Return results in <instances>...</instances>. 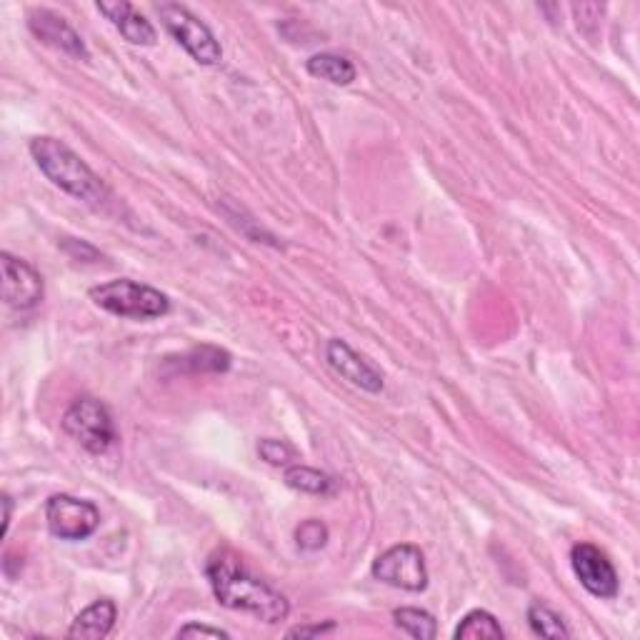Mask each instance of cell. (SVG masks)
<instances>
[{"instance_id":"obj_23","label":"cell","mask_w":640,"mask_h":640,"mask_svg":"<svg viewBox=\"0 0 640 640\" xmlns=\"http://www.w3.org/2000/svg\"><path fill=\"white\" fill-rule=\"evenodd\" d=\"M335 623L333 620H326V623H313V626H296L288 630V638H318V636H326V633H333Z\"/></svg>"},{"instance_id":"obj_16","label":"cell","mask_w":640,"mask_h":640,"mask_svg":"<svg viewBox=\"0 0 640 640\" xmlns=\"http://www.w3.org/2000/svg\"><path fill=\"white\" fill-rule=\"evenodd\" d=\"M458 640H503L505 633L493 614L488 610H470L456 628Z\"/></svg>"},{"instance_id":"obj_4","label":"cell","mask_w":640,"mask_h":640,"mask_svg":"<svg viewBox=\"0 0 640 640\" xmlns=\"http://www.w3.org/2000/svg\"><path fill=\"white\" fill-rule=\"evenodd\" d=\"M63 430L88 454L100 456L116 444V426L110 410L96 398H78L63 416Z\"/></svg>"},{"instance_id":"obj_12","label":"cell","mask_w":640,"mask_h":640,"mask_svg":"<svg viewBox=\"0 0 640 640\" xmlns=\"http://www.w3.org/2000/svg\"><path fill=\"white\" fill-rule=\"evenodd\" d=\"M98 13H103L108 21L118 28V33L134 45H156V28L150 25L143 13L136 11L134 3L128 0H103L98 3Z\"/></svg>"},{"instance_id":"obj_2","label":"cell","mask_w":640,"mask_h":640,"mask_svg":"<svg viewBox=\"0 0 640 640\" xmlns=\"http://www.w3.org/2000/svg\"><path fill=\"white\" fill-rule=\"evenodd\" d=\"M31 156L35 166L41 168V173L53 185H58L63 193L96 205L108 198V188L103 183V178L73 148L65 146L63 140L51 136L33 138Z\"/></svg>"},{"instance_id":"obj_24","label":"cell","mask_w":640,"mask_h":640,"mask_svg":"<svg viewBox=\"0 0 640 640\" xmlns=\"http://www.w3.org/2000/svg\"><path fill=\"white\" fill-rule=\"evenodd\" d=\"M3 535H8V529H11V511H13V505H11V498L3 495Z\"/></svg>"},{"instance_id":"obj_7","label":"cell","mask_w":640,"mask_h":640,"mask_svg":"<svg viewBox=\"0 0 640 640\" xmlns=\"http://www.w3.org/2000/svg\"><path fill=\"white\" fill-rule=\"evenodd\" d=\"M373 578L385 583V586L420 593L428 588V568L426 558L418 545L401 543L381 553L373 563Z\"/></svg>"},{"instance_id":"obj_9","label":"cell","mask_w":640,"mask_h":640,"mask_svg":"<svg viewBox=\"0 0 640 640\" xmlns=\"http://www.w3.org/2000/svg\"><path fill=\"white\" fill-rule=\"evenodd\" d=\"M0 268H3V300L8 308L31 310L43 300V278L25 260L0 253Z\"/></svg>"},{"instance_id":"obj_18","label":"cell","mask_w":640,"mask_h":640,"mask_svg":"<svg viewBox=\"0 0 640 640\" xmlns=\"http://www.w3.org/2000/svg\"><path fill=\"white\" fill-rule=\"evenodd\" d=\"M181 365L188 371H211V373H225L231 369V355L221 351V348H213V345H203V348H195L188 355L181 358Z\"/></svg>"},{"instance_id":"obj_8","label":"cell","mask_w":640,"mask_h":640,"mask_svg":"<svg viewBox=\"0 0 640 640\" xmlns=\"http://www.w3.org/2000/svg\"><path fill=\"white\" fill-rule=\"evenodd\" d=\"M573 570L590 596L596 598H616L618 596V573L608 555L596 548L593 543H578L570 551Z\"/></svg>"},{"instance_id":"obj_20","label":"cell","mask_w":640,"mask_h":640,"mask_svg":"<svg viewBox=\"0 0 640 640\" xmlns=\"http://www.w3.org/2000/svg\"><path fill=\"white\" fill-rule=\"evenodd\" d=\"M296 541H298V548L320 551L328 541L326 523L313 521V518H310V521H306V523H300L298 531H296Z\"/></svg>"},{"instance_id":"obj_17","label":"cell","mask_w":640,"mask_h":640,"mask_svg":"<svg viewBox=\"0 0 640 640\" xmlns=\"http://www.w3.org/2000/svg\"><path fill=\"white\" fill-rule=\"evenodd\" d=\"M395 626H398L403 633L418 640H433L438 633L436 618L420 608H398L393 614Z\"/></svg>"},{"instance_id":"obj_5","label":"cell","mask_w":640,"mask_h":640,"mask_svg":"<svg viewBox=\"0 0 640 640\" xmlns=\"http://www.w3.org/2000/svg\"><path fill=\"white\" fill-rule=\"evenodd\" d=\"M160 21L168 28L178 43L183 45L185 53L191 55L195 63L201 65H218L223 58L221 43L215 41V35L209 25H205L201 18L193 15L188 8L175 6V3H166L158 6Z\"/></svg>"},{"instance_id":"obj_11","label":"cell","mask_w":640,"mask_h":640,"mask_svg":"<svg viewBox=\"0 0 640 640\" xmlns=\"http://www.w3.org/2000/svg\"><path fill=\"white\" fill-rule=\"evenodd\" d=\"M326 361L331 369L345 378L348 383H353L355 388H361L365 393H381L383 391V373L375 369L373 363L365 361L361 353H355L351 345L341 338H333L326 345Z\"/></svg>"},{"instance_id":"obj_19","label":"cell","mask_w":640,"mask_h":640,"mask_svg":"<svg viewBox=\"0 0 640 640\" xmlns=\"http://www.w3.org/2000/svg\"><path fill=\"white\" fill-rule=\"evenodd\" d=\"M529 623L533 633L541 638H570V628L566 626V620L543 604H533L529 608Z\"/></svg>"},{"instance_id":"obj_15","label":"cell","mask_w":640,"mask_h":640,"mask_svg":"<svg viewBox=\"0 0 640 640\" xmlns=\"http://www.w3.org/2000/svg\"><path fill=\"white\" fill-rule=\"evenodd\" d=\"M286 486L294 488V491L300 493H308V495H328L333 493V478L320 473L316 468H308V466H288L286 468Z\"/></svg>"},{"instance_id":"obj_13","label":"cell","mask_w":640,"mask_h":640,"mask_svg":"<svg viewBox=\"0 0 640 640\" xmlns=\"http://www.w3.org/2000/svg\"><path fill=\"white\" fill-rule=\"evenodd\" d=\"M118 620V608L113 600L108 598H100L96 604L88 606L86 610H81L78 616H75L73 626L68 628V638L73 640H100L110 636L113 626H116Z\"/></svg>"},{"instance_id":"obj_3","label":"cell","mask_w":640,"mask_h":640,"mask_svg":"<svg viewBox=\"0 0 640 640\" xmlns=\"http://www.w3.org/2000/svg\"><path fill=\"white\" fill-rule=\"evenodd\" d=\"M90 300L108 313L130 320H153L171 310V300L153 286L136 284L130 278H118L110 284L90 288Z\"/></svg>"},{"instance_id":"obj_21","label":"cell","mask_w":640,"mask_h":640,"mask_svg":"<svg viewBox=\"0 0 640 640\" xmlns=\"http://www.w3.org/2000/svg\"><path fill=\"white\" fill-rule=\"evenodd\" d=\"M258 454L270 466H290V460H296V450L276 438H263L258 444Z\"/></svg>"},{"instance_id":"obj_6","label":"cell","mask_w":640,"mask_h":640,"mask_svg":"<svg viewBox=\"0 0 640 640\" xmlns=\"http://www.w3.org/2000/svg\"><path fill=\"white\" fill-rule=\"evenodd\" d=\"M45 521L61 541H86L100 525V511L96 503L83 501L68 493L51 495L45 503Z\"/></svg>"},{"instance_id":"obj_1","label":"cell","mask_w":640,"mask_h":640,"mask_svg":"<svg viewBox=\"0 0 640 640\" xmlns=\"http://www.w3.org/2000/svg\"><path fill=\"white\" fill-rule=\"evenodd\" d=\"M205 576L215 600L225 608L256 616L263 623H280L290 616V604L284 593L253 576L233 551L215 553L205 566Z\"/></svg>"},{"instance_id":"obj_22","label":"cell","mask_w":640,"mask_h":640,"mask_svg":"<svg viewBox=\"0 0 640 640\" xmlns=\"http://www.w3.org/2000/svg\"><path fill=\"white\" fill-rule=\"evenodd\" d=\"M225 638L228 640L231 633H225L221 628H211V626H201V623H188L181 630H178L175 638Z\"/></svg>"},{"instance_id":"obj_10","label":"cell","mask_w":640,"mask_h":640,"mask_svg":"<svg viewBox=\"0 0 640 640\" xmlns=\"http://www.w3.org/2000/svg\"><path fill=\"white\" fill-rule=\"evenodd\" d=\"M28 28H31V33L38 41H43L45 45H51V49L71 55V58L81 61L90 58L86 43H83V38L75 33V28L65 21L63 15L49 11V8H33V11L28 13Z\"/></svg>"},{"instance_id":"obj_14","label":"cell","mask_w":640,"mask_h":640,"mask_svg":"<svg viewBox=\"0 0 640 640\" xmlns=\"http://www.w3.org/2000/svg\"><path fill=\"white\" fill-rule=\"evenodd\" d=\"M306 68L313 78L328 81L333 86H351L358 75L353 61H348L345 55L338 53H318L306 63Z\"/></svg>"}]
</instances>
